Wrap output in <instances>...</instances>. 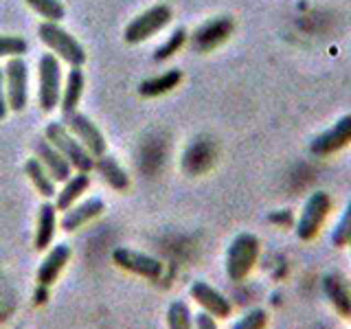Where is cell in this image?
Returning <instances> with one entry per match:
<instances>
[{
    "instance_id": "obj_3",
    "label": "cell",
    "mask_w": 351,
    "mask_h": 329,
    "mask_svg": "<svg viewBox=\"0 0 351 329\" xmlns=\"http://www.w3.org/2000/svg\"><path fill=\"white\" fill-rule=\"evenodd\" d=\"M47 141L58 149L62 156L71 162V167L77 171L90 173L95 169V158L88 154V149L77 141L64 123H49L47 125Z\"/></svg>"
},
{
    "instance_id": "obj_21",
    "label": "cell",
    "mask_w": 351,
    "mask_h": 329,
    "mask_svg": "<svg viewBox=\"0 0 351 329\" xmlns=\"http://www.w3.org/2000/svg\"><path fill=\"white\" fill-rule=\"evenodd\" d=\"M182 82V73L180 69H171L167 73H162L158 77H152V80H145V82H141L138 86V93L143 97H160L165 93H169L173 90L176 86H178Z\"/></svg>"
},
{
    "instance_id": "obj_30",
    "label": "cell",
    "mask_w": 351,
    "mask_h": 329,
    "mask_svg": "<svg viewBox=\"0 0 351 329\" xmlns=\"http://www.w3.org/2000/svg\"><path fill=\"white\" fill-rule=\"evenodd\" d=\"M9 112V103H7V90H5V71L0 69V121H3Z\"/></svg>"
},
{
    "instance_id": "obj_12",
    "label": "cell",
    "mask_w": 351,
    "mask_h": 329,
    "mask_svg": "<svg viewBox=\"0 0 351 329\" xmlns=\"http://www.w3.org/2000/svg\"><path fill=\"white\" fill-rule=\"evenodd\" d=\"M323 292L329 299V303L334 305L338 316L351 318V290H349V285H347L343 274L327 272L323 277Z\"/></svg>"
},
{
    "instance_id": "obj_15",
    "label": "cell",
    "mask_w": 351,
    "mask_h": 329,
    "mask_svg": "<svg viewBox=\"0 0 351 329\" xmlns=\"http://www.w3.org/2000/svg\"><path fill=\"white\" fill-rule=\"evenodd\" d=\"M36 154H38V158H40V162L47 167V171H49V175L55 180V182H66L71 178V171H73V167H71V162L66 160L62 154L55 149L51 143L44 138V141H38V145H36Z\"/></svg>"
},
{
    "instance_id": "obj_2",
    "label": "cell",
    "mask_w": 351,
    "mask_h": 329,
    "mask_svg": "<svg viewBox=\"0 0 351 329\" xmlns=\"http://www.w3.org/2000/svg\"><path fill=\"white\" fill-rule=\"evenodd\" d=\"M259 259V239L252 233H239L226 250V274L230 281H244Z\"/></svg>"
},
{
    "instance_id": "obj_28",
    "label": "cell",
    "mask_w": 351,
    "mask_h": 329,
    "mask_svg": "<svg viewBox=\"0 0 351 329\" xmlns=\"http://www.w3.org/2000/svg\"><path fill=\"white\" fill-rule=\"evenodd\" d=\"M266 325H268V312L261 310V307H255V310L241 316L230 329H266Z\"/></svg>"
},
{
    "instance_id": "obj_26",
    "label": "cell",
    "mask_w": 351,
    "mask_h": 329,
    "mask_svg": "<svg viewBox=\"0 0 351 329\" xmlns=\"http://www.w3.org/2000/svg\"><path fill=\"white\" fill-rule=\"evenodd\" d=\"M349 241H351V200L347 202L343 215H340L338 224H336L334 230H332V244H334L336 248H345V246H349Z\"/></svg>"
},
{
    "instance_id": "obj_20",
    "label": "cell",
    "mask_w": 351,
    "mask_h": 329,
    "mask_svg": "<svg viewBox=\"0 0 351 329\" xmlns=\"http://www.w3.org/2000/svg\"><path fill=\"white\" fill-rule=\"evenodd\" d=\"M95 169L104 175V180L112 186L117 191H125L130 186V175L125 173V169L121 167V164L112 158L104 154V156L95 158Z\"/></svg>"
},
{
    "instance_id": "obj_33",
    "label": "cell",
    "mask_w": 351,
    "mask_h": 329,
    "mask_svg": "<svg viewBox=\"0 0 351 329\" xmlns=\"http://www.w3.org/2000/svg\"><path fill=\"white\" fill-rule=\"evenodd\" d=\"M349 246H351V241H349Z\"/></svg>"
},
{
    "instance_id": "obj_23",
    "label": "cell",
    "mask_w": 351,
    "mask_h": 329,
    "mask_svg": "<svg viewBox=\"0 0 351 329\" xmlns=\"http://www.w3.org/2000/svg\"><path fill=\"white\" fill-rule=\"evenodd\" d=\"M167 327L169 329H195L193 327V316L189 305L184 301H173L167 310Z\"/></svg>"
},
{
    "instance_id": "obj_29",
    "label": "cell",
    "mask_w": 351,
    "mask_h": 329,
    "mask_svg": "<svg viewBox=\"0 0 351 329\" xmlns=\"http://www.w3.org/2000/svg\"><path fill=\"white\" fill-rule=\"evenodd\" d=\"M193 327H195V329H217V323H215V318H213L211 314L200 312V314H195Z\"/></svg>"
},
{
    "instance_id": "obj_4",
    "label": "cell",
    "mask_w": 351,
    "mask_h": 329,
    "mask_svg": "<svg viewBox=\"0 0 351 329\" xmlns=\"http://www.w3.org/2000/svg\"><path fill=\"white\" fill-rule=\"evenodd\" d=\"M332 211V197L327 191H316L305 200L303 211L299 215V222H296V237L303 241L314 239L325 224V219Z\"/></svg>"
},
{
    "instance_id": "obj_17",
    "label": "cell",
    "mask_w": 351,
    "mask_h": 329,
    "mask_svg": "<svg viewBox=\"0 0 351 329\" xmlns=\"http://www.w3.org/2000/svg\"><path fill=\"white\" fill-rule=\"evenodd\" d=\"M84 86H86L84 71L80 69V66H71L69 77H66L64 93H62V97H60L62 117H69V114L77 112V106H80L82 95H84Z\"/></svg>"
},
{
    "instance_id": "obj_10",
    "label": "cell",
    "mask_w": 351,
    "mask_h": 329,
    "mask_svg": "<svg viewBox=\"0 0 351 329\" xmlns=\"http://www.w3.org/2000/svg\"><path fill=\"white\" fill-rule=\"evenodd\" d=\"M112 261L119 268H123L132 274H138V277L152 279V281H156L162 274V263L156 257L145 255V252H141V250L117 248L112 252Z\"/></svg>"
},
{
    "instance_id": "obj_16",
    "label": "cell",
    "mask_w": 351,
    "mask_h": 329,
    "mask_svg": "<svg viewBox=\"0 0 351 329\" xmlns=\"http://www.w3.org/2000/svg\"><path fill=\"white\" fill-rule=\"evenodd\" d=\"M104 208H106V202L101 197H88L86 202L71 206L69 211H66V215L62 217V228L66 233H73V230L82 228L84 224L90 222V219L101 215Z\"/></svg>"
},
{
    "instance_id": "obj_9",
    "label": "cell",
    "mask_w": 351,
    "mask_h": 329,
    "mask_svg": "<svg viewBox=\"0 0 351 329\" xmlns=\"http://www.w3.org/2000/svg\"><path fill=\"white\" fill-rule=\"evenodd\" d=\"M351 143V114L340 117L334 125L323 130L321 134H316L310 143V151L318 158L332 156V154L345 149Z\"/></svg>"
},
{
    "instance_id": "obj_5",
    "label": "cell",
    "mask_w": 351,
    "mask_h": 329,
    "mask_svg": "<svg viewBox=\"0 0 351 329\" xmlns=\"http://www.w3.org/2000/svg\"><path fill=\"white\" fill-rule=\"evenodd\" d=\"M169 22H171V7L169 5H154L130 22L125 27L123 38L128 44H141L149 36H154V33L162 31Z\"/></svg>"
},
{
    "instance_id": "obj_13",
    "label": "cell",
    "mask_w": 351,
    "mask_h": 329,
    "mask_svg": "<svg viewBox=\"0 0 351 329\" xmlns=\"http://www.w3.org/2000/svg\"><path fill=\"white\" fill-rule=\"evenodd\" d=\"M69 259H71V246L69 244L53 246L38 268V285H47V288H51V285L58 281L62 270L66 268Z\"/></svg>"
},
{
    "instance_id": "obj_1",
    "label": "cell",
    "mask_w": 351,
    "mask_h": 329,
    "mask_svg": "<svg viewBox=\"0 0 351 329\" xmlns=\"http://www.w3.org/2000/svg\"><path fill=\"white\" fill-rule=\"evenodd\" d=\"M38 36L53 51L55 58L64 60L71 66H80V69L86 64V49L82 47V42H77L69 31H64L58 25V22L44 20L38 27Z\"/></svg>"
},
{
    "instance_id": "obj_6",
    "label": "cell",
    "mask_w": 351,
    "mask_h": 329,
    "mask_svg": "<svg viewBox=\"0 0 351 329\" xmlns=\"http://www.w3.org/2000/svg\"><path fill=\"white\" fill-rule=\"evenodd\" d=\"M62 97V66L53 53H44L40 58V108L44 112H53L60 106Z\"/></svg>"
},
{
    "instance_id": "obj_8",
    "label": "cell",
    "mask_w": 351,
    "mask_h": 329,
    "mask_svg": "<svg viewBox=\"0 0 351 329\" xmlns=\"http://www.w3.org/2000/svg\"><path fill=\"white\" fill-rule=\"evenodd\" d=\"M64 125H66V130H69L71 134L88 149V154H90L93 158L104 156V154L108 151L106 136L101 134V130H99L86 114H82V112H73V114H69V117H64Z\"/></svg>"
},
{
    "instance_id": "obj_31",
    "label": "cell",
    "mask_w": 351,
    "mask_h": 329,
    "mask_svg": "<svg viewBox=\"0 0 351 329\" xmlns=\"http://www.w3.org/2000/svg\"><path fill=\"white\" fill-rule=\"evenodd\" d=\"M268 219H270V222H274V224H292V211H290V208L274 211Z\"/></svg>"
},
{
    "instance_id": "obj_11",
    "label": "cell",
    "mask_w": 351,
    "mask_h": 329,
    "mask_svg": "<svg viewBox=\"0 0 351 329\" xmlns=\"http://www.w3.org/2000/svg\"><path fill=\"white\" fill-rule=\"evenodd\" d=\"M189 294L202 307V312L211 314L213 318H228L230 312H233V305H230L226 296L219 290H215L213 285H208L206 281H193Z\"/></svg>"
},
{
    "instance_id": "obj_18",
    "label": "cell",
    "mask_w": 351,
    "mask_h": 329,
    "mask_svg": "<svg viewBox=\"0 0 351 329\" xmlns=\"http://www.w3.org/2000/svg\"><path fill=\"white\" fill-rule=\"evenodd\" d=\"M88 184H90V175L86 171L71 175V178L64 182V189L55 195V208H58V211H69V208L75 206V202L82 197V193L88 189Z\"/></svg>"
},
{
    "instance_id": "obj_7",
    "label": "cell",
    "mask_w": 351,
    "mask_h": 329,
    "mask_svg": "<svg viewBox=\"0 0 351 329\" xmlns=\"http://www.w3.org/2000/svg\"><path fill=\"white\" fill-rule=\"evenodd\" d=\"M3 71L9 110L22 112L29 101V66L22 58H11Z\"/></svg>"
},
{
    "instance_id": "obj_27",
    "label": "cell",
    "mask_w": 351,
    "mask_h": 329,
    "mask_svg": "<svg viewBox=\"0 0 351 329\" xmlns=\"http://www.w3.org/2000/svg\"><path fill=\"white\" fill-rule=\"evenodd\" d=\"M29 51V44L25 38L18 36H0V60L3 58H22Z\"/></svg>"
},
{
    "instance_id": "obj_32",
    "label": "cell",
    "mask_w": 351,
    "mask_h": 329,
    "mask_svg": "<svg viewBox=\"0 0 351 329\" xmlns=\"http://www.w3.org/2000/svg\"><path fill=\"white\" fill-rule=\"evenodd\" d=\"M49 299V288L47 285H38V292H36V303H44Z\"/></svg>"
},
{
    "instance_id": "obj_22",
    "label": "cell",
    "mask_w": 351,
    "mask_h": 329,
    "mask_svg": "<svg viewBox=\"0 0 351 329\" xmlns=\"http://www.w3.org/2000/svg\"><path fill=\"white\" fill-rule=\"evenodd\" d=\"M25 171H27L29 180L33 182V186H36L42 197H47L49 200V197L58 195V191H55V180L49 175L47 167L40 162V158H29L25 162Z\"/></svg>"
},
{
    "instance_id": "obj_24",
    "label": "cell",
    "mask_w": 351,
    "mask_h": 329,
    "mask_svg": "<svg viewBox=\"0 0 351 329\" xmlns=\"http://www.w3.org/2000/svg\"><path fill=\"white\" fill-rule=\"evenodd\" d=\"M184 44H186V31L184 29H176L171 36L156 49V53H154V62H165V60L173 58V55L178 53Z\"/></svg>"
},
{
    "instance_id": "obj_25",
    "label": "cell",
    "mask_w": 351,
    "mask_h": 329,
    "mask_svg": "<svg viewBox=\"0 0 351 329\" xmlns=\"http://www.w3.org/2000/svg\"><path fill=\"white\" fill-rule=\"evenodd\" d=\"M25 3L49 22H60L66 16V9L60 0H25Z\"/></svg>"
},
{
    "instance_id": "obj_19",
    "label": "cell",
    "mask_w": 351,
    "mask_h": 329,
    "mask_svg": "<svg viewBox=\"0 0 351 329\" xmlns=\"http://www.w3.org/2000/svg\"><path fill=\"white\" fill-rule=\"evenodd\" d=\"M55 226H58V208L51 202H44L40 206L38 230H36V248L47 250L55 237Z\"/></svg>"
},
{
    "instance_id": "obj_14",
    "label": "cell",
    "mask_w": 351,
    "mask_h": 329,
    "mask_svg": "<svg viewBox=\"0 0 351 329\" xmlns=\"http://www.w3.org/2000/svg\"><path fill=\"white\" fill-rule=\"evenodd\" d=\"M230 31H233V20L230 18L219 16V18L208 20L206 25H202L195 31V36H193L195 49H200V51L215 49L217 44H222L230 36Z\"/></svg>"
}]
</instances>
